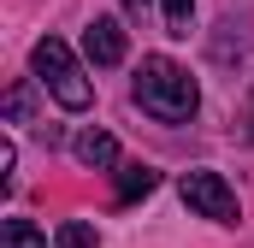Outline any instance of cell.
<instances>
[{
  "mask_svg": "<svg viewBox=\"0 0 254 248\" xmlns=\"http://www.w3.org/2000/svg\"><path fill=\"white\" fill-rule=\"evenodd\" d=\"M130 101H136L148 119H160V124H190V119H195V107H201V89H195V77H190L178 60L154 54V60L136 65Z\"/></svg>",
  "mask_w": 254,
  "mask_h": 248,
  "instance_id": "1",
  "label": "cell"
},
{
  "mask_svg": "<svg viewBox=\"0 0 254 248\" xmlns=\"http://www.w3.org/2000/svg\"><path fill=\"white\" fill-rule=\"evenodd\" d=\"M30 71H36V83H42L60 107H71V113H83V107L95 101V89H89L83 65L71 60V48H65L60 36H42V42L30 48Z\"/></svg>",
  "mask_w": 254,
  "mask_h": 248,
  "instance_id": "2",
  "label": "cell"
},
{
  "mask_svg": "<svg viewBox=\"0 0 254 248\" xmlns=\"http://www.w3.org/2000/svg\"><path fill=\"white\" fill-rule=\"evenodd\" d=\"M178 195L190 201V213L213 219V225H237V219H243V207H237V189L225 184L219 172H184V178H178Z\"/></svg>",
  "mask_w": 254,
  "mask_h": 248,
  "instance_id": "3",
  "label": "cell"
},
{
  "mask_svg": "<svg viewBox=\"0 0 254 248\" xmlns=\"http://www.w3.org/2000/svg\"><path fill=\"white\" fill-rule=\"evenodd\" d=\"M83 54H89L95 65H119V60H125V30H119V18H89Z\"/></svg>",
  "mask_w": 254,
  "mask_h": 248,
  "instance_id": "4",
  "label": "cell"
},
{
  "mask_svg": "<svg viewBox=\"0 0 254 248\" xmlns=\"http://www.w3.org/2000/svg\"><path fill=\"white\" fill-rule=\"evenodd\" d=\"M71 148H77V160H83L89 172H101V166H119V142H113L107 130H83Z\"/></svg>",
  "mask_w": 254,
  "mask_h": 248,
  "instance_id": "5",
  "label": "cell"
},
{
  "mask_svg": "<svg viewBox=\"0 0 254 248\" xmlns=\"http://www.w3.org/2000/svg\"><path fill=\"white\" fill-rule=\"evenodd\" d=\"M154 184H160V172L154 166H119V201H142V195H154Z\"/></svg>",
  "mask_w": 254,
  "mask_h": 248,
  "instance_id": "6",
  "label": "cell"
},
{
  "mask_svg": "<svg viewBox=\"0 0 254 248\" xmlns=\"http://www.w3.org/2000/svg\"><path fill=\"white\" fill-rule=\"evenodd\" d=\"M0 248H48V237H42L30 219H6V225H0Z\"/></svg>",
  "mask_w": 254,
  "mask_h": 248,
  "instance_id": "7",
  "label": "cell"
},
{
  "mask_svg": "<svg viewBox=\"0 0 254 248\" xmlns=\"http://www.w3.org/2000/svg\"><path fill=\"white\" fill-rule=\"evenodd\" d=\"M6 119L12 124H36V95H30V83H12V89H6Z\"/></svg>",
  "mask_w": 254,
  "mask_h": 248,
  "instance_id": "8",
  "label": "cell"
},
{
  "mask_svg": "<svg viewBox=\"0 0 254 248\" xmlns=\"http://www.w3.org/2000/svg\"><path fill=\"white\" fill-rule=\"evenodd\" d=\"M60 248H101V237H95L83 219H65L60 225Z\"/></svg>",
  "mask_w": 254,
  "mask_h": 248,
  "instance_id": "9",
  "label": "cell"
},
{
  "mask_svg": "<svg viewBox=\"0 0 254 248\" xmlns=\"http://www.w3.org/2000/svg\"><path fill=\"white\" fill-rule=\"evenodd\" d=\"M190 12L195 0H166V36H190Z\"/></svg>",
  "mask_w": 254,
  "mask_h": 248,
  "instance_id": "10",
  "label": "cell"
},
{
  "mask_svg": "<svg viewBox=\"0 0 254 248\" xmlns=\"http://www.w3.org/2000/svg\"><path fill=\"white\" fill-rule=\"evenodd\" d=\"M237 136L254 142V89H249V101H243V113H237Z\"/></svg>",
  "mask_w": 254,
  "mask_h": 248,
  "instance_id": "11",
  "label": "cell"
},
{
  "mask_svg": "<svg viewBox=\"0 0 254 248\" xmlns=\"http://www.w3.org/2000/svg\"><path fill=\"white\" fill-rule=\"evenodd\" d=\"M12 166H18V148H12V142H0V184L12 178Z\"/></svg>",
  "mask_w": 254,
  "mask_h": 248,
  "instance_id": "12",
  "label": "cell"
},
{
  "mask_svg": "<svg viewBox=\"0 0 254 248\" xmlns=\"http://www.w3.org/2000/svg\"><path fill=\"white\" fill-rule=\"evenodd\" d=\"M125 12H130V18H142V12H148V0H125Z\"/></svg>",
  "mask_w": 254,
  "mask_h": 248,
  "instance_id": "13",
  "label": "cell"
}]
</instances>
